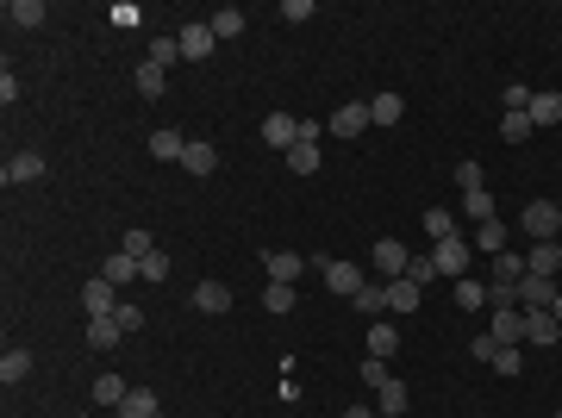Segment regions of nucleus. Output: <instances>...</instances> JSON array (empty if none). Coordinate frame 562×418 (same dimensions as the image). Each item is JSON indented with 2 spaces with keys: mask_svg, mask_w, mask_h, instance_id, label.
<instances>
[{
  "mask_svg": "<svg viewBox=\"0 0 562 418\" xmlns=\"http://www.w3.org/2000/svg\"><path fill=\"white\" fill-rule=\"evenodd\" d=\"M525 275H531V269H525V257H513V250H500V257H494V281H500V287H519Z\"/></svg>",
  "mask_w": 562,
  "mask_h": 418,
  "instance_id": "obj_23",
  "label": "nucleus"
},
{
  "mask_svg": "<svg viewBox=\"0 0 562 418\" xmlns=\"http://www.w3.org/2000/svg\"><path fill=\"white\" fill-rule=\"evenodd\" d=\"M388 312H419V287L400 275V281H388Z\"/></svg>",
  "mask_w": 562,
  "mask_h": 418,
  "instance_id": "obj_25",
  "label": "nucleus"
},
{
  "mask_svg": "<svg viewBox=\"0 0 562 418\" xmlns=\"http://www.w3.org/2000/svg\"><path fill=\"white\" fill-rule=\"evenodd\" d=\"M150 156H156V162H181V156H188V138L162 126V132H150Z\"/></svg>",
  "mask_w": 562,
  "mask_h": 418,
  "instance_id": "obj_14",
  "label": "nucleus"
},
{
  "mask_svg": "<svg viewBox=\"0 0 562 418\" xmlns=\"http://www.w3.org/2000/svg\"><path fill=\"white\" fill-rule=\"evenodd\" d=\"M394 350H400V331H394L388 318H375V325H369V356H375V362H388Z\"/></svg>",
  "mask_w": 562,
  "mask_h": 418,
  "instance_id": "obj_16",
  "label": "nucleus"
},
{
  "mask_svg": "<svg viewBox=\"0 0 562 418\" xmlns=\"http://www.w3.org/2000/svg\"><path fill=\"white\" fill-rule=\"evenodd\" d=\"M469 356H475V362H494V356H500V344H494V337H487V331H481V337H475V344H469Z\"/></svg>",
  "mask_w": 562,
  "mask_h": 418,
  "instance_id": "obj_47",
  "label": "nucleus"
},
{
  "mask_svg": "<svg viewBox=\"0 0 562 418\" xmlns=\"http://www.w3.org/2000/svg\"><path fill=\"white\" fill-rule=\"evenodd\" d=\"M6 19L13 25H44V0H6Z\"/></svg>",
  "mask_w": 562,
  "mask_h": 418,
  "instance_id": "obj_31",
  "label": "nucleus"
},
{
  "mask_svg": "<svg viewBox=\"0 0 562 418\" xmlns=\"http://www.w3.org/2000/svg\"><path fill=\"white\" fill-rule=\"evenodd\" d=\"M194 306H200V312H232V287H225V281H200V287H194Z\"/></svg>",
  "mask_w": 562,
  "mask_h": 418,
  "instance_id": "obj_15",
  "label": "nucleus"
},
{
  "mask_svg": "<svg viewBox=\"0 0 562 418\" xmlns=\"http://www.w3.org/2000/svg\"><path fill=\"white\" fill-rule=\"evenodd\" d=\"M325 126H331L338 138H363V126H369V107H363V100H344V107L325 119Z\"/></svg>",
  "mask_w": 562,
  "mask_h": 418,
  "instance_id": "obj_10",
  "label": "nucleus"
},
{
  "mask_svg": "<svg viewBox=\"0 0 562 418\" xmlns=\"http://www.w3.org/2000/svg\"><path fill=\"white\" fill-rule=\"evenodd\" d=\"M119 250H126V257H150V250H156V244H150V231H126V244H119Z\"/></svg>",
  "mask_w": 562,
  "mask_h": 418,
  "instance_id": "obj_44",
  "label": "nucleus"
},
{
  "mask_svg": "<svg viewBox=\"0 0 562 418\" xmlns=\"http://www.w3.org/2000/svg\"><path fill=\"white\" fill-rule=\"evenodd\" d=\"M388 381H394V375H388V362H375V356H369V362H363V388H388Z\"/></svg>",
  "mask_w": 562,
  "mask_h": 418,
  "instance_id": "obj_46",
  "label": "nucleus"
},
{
  "mask_svg": "<svg viewBox=\"0 0 562 418\" xmlns=\"http://www.w3.org/2000/svg\"><path fill=\"white\" fill-rule=\"evenodd\" d=\"M138 275H144V281H156V287H162V281H169V257H162V250H150V257H144V263H138Z\"/></svg>",
  "mask_w": 562,
  "mask_h": 418,
  "instance_id": "obj_40",
  "label": "nucleus"
},
{
  "mask_svg": "<svg viewBox=\"0 0 562 418\" xmlns=\"http://www.w3.org/2000/svg\"><path fill=\"white\" fill-rule=\"evenodd\" d=\"M344 418H375V413H369V406H350V413H344Z\"/></svg>",
  "mask_w": 562,
  "mask_h": 418,
  "instance_id": "obj_50",
  "label": "nucleus"
},
{
  "mask_svg": "<svg viewBox=\"0 0 562 418\" xmlns=\"http://www.w3.org/2000/svg\"><path fill=\"white\" fill-rule=\"evenodd\" d=\"M263 144L294 150V144H300V119H294V113H269V119H263Z\"/></svg>",
  "mask_w": 562,
  "mask_h": 418,
  "instance_id": "obj_12",
  "label": "nucleus"
},
{
  "mask_svg": "<svg viewBox=\"0 0 562 418\" xmlns=\"http://www.w3.org/2000/svg\"><path fill=\"white\" fill-rule=\"evenodd\" d=\"M525 269H531V275H557V269H562V238H550V244H531Z\"/></svg>",
  "mask_w": 562,
  "mask_h": 418,
  "instance_id": "obj_13",
  "label": "nucleus"
},
{
  "mask_svg": "<svg viewBox=\"0 0 562 418\" xmlns=\"http://www.w3.org/2000/svg\"><path fill=\"white\" fill-rule=\"evenodd\" d=\"M462 213H469L475 225H487V219H494V194H487V187H475V194H462Z\"/></svg>",
  "mask_w": 562,
  "mask_h": 418,
  "instance_id": "obj_32",
  "label": "nucleus"
},
{
  "mask_svg": "<svg viewBox=\"0 0 562 418\" xmlns=\"http://www.w3.org/2000/svg\"><path fill=\"white\" fill-rule=\"evenodd\" d=\"M550 312H557V325H562V287H557V306H550Z\"/></svg>",
  "mask_w": 562,
  "mask_h": 418,
  "instance_id": "obj_51",
  "label": "nucleus"
},
{
  "mask_svg": "<svg viewBox=\"0 0 562 418\" xmlns=\"http://www.w3.org/2000/svg\"><path fill=\"white\" fill-rule=\"evenodd\" d=\"M531 132H538V126H531L525 113H506V119H500V138H506V144H525Z\"/></svg>",
  "mask_w": 562,
  "mask_h": 418,
  "instance_id": "obj_38",
  "label": "nucleus"
},
{
  "mask_svg": "<svg viewBox=\"0 0 562 418\" xmlns=\"http://www.w3.org/2000/svg\"><path fill=\"white\" fill-rule=\"evenodd\" d=\"M557 306V281L550 275H525L519 281V312H550Z\"/></svg>",
  "mask_w": 562,
  "mask_h": 418,
  "instance_id": "obj_2",
  "label": "nucleus"
},
{
  "mask_svg": "<svg viewBox=\"0 0 562 418\" xmlns=\"http://www.w3.org/2000/svg\"><path fill=\"white\" fill-rule=\"evenodd\" d=\"M400 113H407L400 94H375V100H369V126H400Z\"/></svg>",
  "mask_w": 562,
  "mask_h": 418,
  "instance_id": "obj_19",
  "label": "nucleus"
},
{
  "mask_svg": "<svg viewBox=\"0 0 562 418\" xmlns=\"http://www.w3.org/2000/svg\"><path fill=\"white\" fill-rule=\"evenodd\" d=\"M407 281H413V287L437 281V263H431V257H413V263H407Z\"/></svg>",
  "mask_w": 562,
  "mask_h": 418,
  "instance_id": "obj_43",
  "label": "nucleus"
},
{
  "mask_svg": "<svg viewBox=\"0 0 562 418\" xmlns=\"http://www.w3.org/2000/svg\"><path fill=\"white\" fill-rule=\"evenodd\" d=\"M531 94H538V88H525V82H506V113H531Z\"/></svg>",
  "mask_w": 562,
  "mask_h": 418,
  "instance_id": "obj_42",
  "label": "nucleus"
},
{
  "mask_svg": "<svg viewBox=\"0 0 562 418\" xmlns=\"http://www.w3.org/2000/svg\"><path fill=\"white\" fill-rule=\"evenodd\" d=\"M101 275L113 281V287H126V281H138V257H126V250H113V257H107V269H101Z\"/></svg>",
  "mask_w": 562,
  "mask_h": 418,
  "instance_id": "obj_26",
  "label": "nucleus"
},
{
  "mask_svg": "<svg viewBox=\"0 0 562 418\" xmlns=\"http://www.w3.org/2000/svg\"><path fill=\"white\" fill-rule=\"evenodd\" d=\"M263 306H269V312H294V287H287V281H269V287H263Z\"/></svg>",
  "mask_w": 562,
  "mask_h": 418,
  "instance_id": "obj_39",
  "label": "nucleus"
},
{
  "mask_svg": "<svg viewBox=\"0 0 562 418\" xmlns=\"http://www.w3.org/2000/svg\"><path fill=\"white\" fill-rule=\"evenodd\" d=\"M525 119H531V126H562V94H550V88L531 94V113H525Z\"/></svg>",
  "mask_w": 562,
  "mask_h": 418,
  "instance_id": "obj_18",
  "label": "nucleus"
},
{
  "mask_svg": "<svg viewBox=\"0 0 562 418\" xmlns=\"http://www.w3.org/2000/svg\"><path fill=\"white\" fill-rule=\"evenodd\" d=\"M38 175H44V156H38V150H19V156H6V169H0L6 187H25V181H38Z\"/></svg>",
  "mask_w": 562,
  "mask_h": 418,
  "instance_id": "obj_7",
  "label": "nucleus"
},
{
  "mask_svg": "<svg viewBox=\"0 0 562 418\" xmlns=\"http://www.w3.org/2000/svg\"><path fill=\"white\" fill-rule=\"evenodd\" d=\"M487 369H494V375H519V369H525V356H519V350H500Z\"/></svg>",
  "mask_w": 562,
  "mask_h": 418,
  "instance_id": "obj_45",
  "label": "nucleus"
},
{
  "mask_svg": "<svg viewBox=\"0 0 562 418\" xmlns=\"http://www.w3.org/2000/svg\"><path fill=\"white\" fill-rule=\"evenodd\" d=\"M425 231H431V244H443V238H456V219H450L443 206H431V213H425Z\"/></svg>",
  "mask_w": 562,
  "mask_h": 418,
  "instance_id": "obj_37",
  "label": "nucleus"
},
{
  "mask_svg": "<svg viewBox=\"0 0 562 418\" xmlns=\"http://www.w3.org/2000/svg\"><path fill=\"white\" fill-rule=\"evenodd\" d=\"M126 394H132V388H126V375H119V369H113V375H101V381H94V400H101V406H119V400H126Z\"/></svg>",
  "mask_w": 562,
  "mask_h": 418,
  "instance_id": "obj_28",
  "label": "nucleus"
},
{
  "mask_svg": "<svg viewBox=\"0 0 562 418\" xmlns=\"http://www.w3.org/2000/svg\"><path fill=\"white\" fill-rule=\"evenodd\" d=\"M306 269H312V263H300L294 250H269V257H263V275H269V281H287V287L306 275Z\"/></svg>",
  "mask_w": 562,
  "mask_h": 418,
  "instance_id": "obj_11",
  "label": "nucleus"
},
{
  "mask_svg": "<svg viewBox=\"0 0 562 418\" xmlns=\"http://www.w3.org/2000/svg\"><path fill=\"white\" fill-rule=\"evenodd\" d=\"M113 318H119V325H126V337H132V331H138V325H144V318H150V312H144V306H119Z\"/></svg>",
  "mask_w": 562,
  "mask_h": 418,
  "instance_id": "obj_48",
  "label": "nucleus"
},
{
  "mask_svg": "<svg viewBox=\"0 0 562 418\" xmlns=\"http://www.w3.org/2000/svg\"><path fill=\"white\" fill-rule=\"evenodd\" d=\"M113 413H119V418H156V394H150V388H132Z\"/></svg>",
  "mask_w": 562,
  "mask_h": 418,
  "instance_id": "obj_22",
  "label": "nucleus"
},
{
  "mask_svg": "<svg viewBox=\"0 0 562 418\" xmlns=\"http://www.w3.org/2000/svg\"><path fill=\"white\" fill-rule=\"evenodd\" d=\"M356 312H363V318H382V312H388V281H369V287L356 293Z\"/></svg>",
  "mask_w": 562,
  "mask_h": 418,
  "instance_id": "obj_24",
  "label": "nucleus"
},
{
  "mask_svg": "<svg viewBox=\"0 0 562 418\" xmlns=\"http://www.w3.org/2000/svg\"><path fill=\"white\" fill-rule=\"evenodd\" d=\"M407 263H413V250H407V244H394V238H382V244H375V269H382V281H400V275H407Z\"/></svg>",
  "mask_w": 562,
  "mask_h": 418,
  "instance_id": "obj_9",
  "label": "nucleus"
},
{
  "mask_svg": "<svg viewBox=\"0 0 562 418\" xmlns=\"http://www.w3.org/2000/svg\"><path fill=\"white\" fill-rule=\"evenodd\" d=\"M456 181H462V194H475V187H481V162H462Z\"/></svg>",
  "mask_w": 562,
  "mask_h": 418,
  "instance_id": "obj_49",
  "label": "nucleus"
},
{
  "mask_svg": "<svg viewBox=\"0 0 562 418\" xmlns=\"http://www.w3.org/2000/svg\"><path fill=\"white\" fill-rule=\"evenodd\" d=\"M119 337H126V325H119L113 312H107V318H88V344H94V350H113Z\"/></svg>",
  "mask_w": 562,
  "mask_h": 418,
  "instance_id": "obj_20",
  "label": "nucleus"
},
{
  "mask_svg": "<svg viewBox=\"0 0 562 418\" xmlns=\"http://www.w3.org/2000/svg\"><path fill=\"white\" fill-rule=\"evenodd\" d=\"M287 169H294V175H312V169H319V144H294V150H287Z\"/></svg>",
  "mask_w": 562,
  "mask_h": 418,
  "instance_id": "obj_35",
  "label": "nucleus"
},
{
  "mask_svg": "<svg viewBox=\"0 0 562 418\" xmlns=\"http://www.w3.org/2000/svg\"><path fill=\"white\" fill-rule=\"evenodd\" d=\"M181 169H188V175H213V169H219V156H213V144L188 138V156H181Z\"/></svg>",
  "mask_w": 562,
  "mask_h": 418,
  "instance_id": "obj_21",
  "label": "nucleus"
},
{
  "mask_svg": "<svg viewBox=\"0 0 562 418\" xmlns=\"http://www.w3.org/2000/svg\"><path fill=\"white\" fill-rule=\"evenodd\" d=\"M550 418H562V413H550Z\"/></svg>",
  "mask_w": 562,
  "mask_h": 418,
  "instance_id": "obj_52",
  "label": "nucleus"
},
{
  "mask_svg": "<svg viewBox=\"0 0 562 418\" xmlns=\"http://www.w3.org/2000/svg\"><path fill=\"white\" fill-rule=\"evenodd\" d=\"M206 25H213V38H244V13H238V6H219Z\"/></svg>",
  "mask_w": 562,
  "mask_h": 418,
  "instance_id": "obj_27",
  "label": "nucleus"
},
{
  "mask_svg": "<svg viewBox=\"0 0 562 418\" xmlns=\"http://www.w3.org/2000/svg\"><path fill=\"white\" fill-rule=\"evenodd\" d=\"M375 406L394 418V413H407V381H388V388H375Z\"/></svg>",
  "mask_w": 562,
  "mask_h": 418,
  "instance_id": "obj_36",
  "label": "nucleus"
},
{
  "mask_svg": "<svg viewBox=\"0 0 562 418\" xmlns=\"http://www.w3.org/2000/svg\"><path fill=\"white\" fill-rule=\"evenodd\" d=\"M132 82H138V94H144V100H162V88H169V75H162L156 63H144V69L132 75Z\"/></svg>",
  "mask_w": 562,
  "mask_h": 418,
  "instance_id": "obj_30",
  "label": "nucleus"
},
{
  "mask_svg": "<svg viewBox=\"0 0 562 418\" xmlns=\"http://www.w3.org/2000/svg\"><path fill=\"white\" fill-rule=\"evenodd\" d=\"M175 44H181V57H188V63H200V57H213V44H219V38H213V25L200 19V25H181V31H175Z\"/></svg>",
  "mask_w": 562,
  "mask_h": 418,
  "instance_id": "obj_6",
  "label": "nucleus"
},
{
  "mask_svg": "<svg viewBox=\"0 0 562 418\" xmlns=\"http://www.w3.org/2000/svg\"><path fill=\"white\" fill-rule=\"evenodd\" d=\"M557 337H562L557 312H525V344H557Z\"/></svg>",
  "mask_w": 562,
  "mask_h": 418,
  "instance_id": "obj_17",
  "label": "nucleus"
},
{
  "mask_svg": "<svg viewBox=\"0 0 562 418\" xmlns=\"http://www.w3.org/2000/svg\"><path fill=\"white\" fill-rule=\"evenodd\" d=\"M481 306H487V287H481V281H456V312H481Z\"/></svg>",
  "mask_w": 562,
  "mask_h": 418,
  "instance_id": "obj_29",
  "label": "nucleus"
},
{
  "mask_svg": "<svg viewBox=\"0 0 562 418\" xmlns=\"http://www.w3.org/2000/svg\"><path fill=\"white\" fill-rule=\"evenodd\" d=\"M150 63H156V69L181 63V44H175V38H156V44H150Z\"/></svg>",
  "mask_w": 562,
  "mask_h": 418,
  "instance_id": "obj_41",
  "label": "nucleus"
},
{
  "mask_svg": "<svg viewBox=\"0 0 562 418\" xmlns=\"http://www.w3.org/2000/svg\"><path fill=\"white\" fill-rule=\"evenodd\" d=\"M113 293H119L113 281H107V275H94L88 287H82V312H88V318H107V312H119V300H113Z\"/></svg>",
  "mask_w": 562,
  "mask_h": 418,
  "instance_id": "obj_4",
  "label": "nucleus"
},
{
  "mask_svg": "<svg viewBox=\"0 0 562 418\" xmlns=\"http://www.w3.org/2000/svg\"><path fill=\"white\" fill-rule=\"evenodd\" d=\"M431 263H437V275L462 281V269H469V244H462V238H443V244H431Z\"/></svg>",
  "mask_w": 562,
  "mask_h": 418,
  "instance_id": "obj_8",
  "label": "nucleus"
},
{
  "mask_svg": "<svg viewBox=\"0 0 562 418\" xmlns=\"http://www.w3.org/2000/svg\"><path fill=\"white\" fill-rule=\"evenodd\" d=\"M519 225H525L531 244H550V238H562V206L557 200H531V206L519 213Z\"/></svg>",
  "mask_w": 562,
  "mask_h": 418,
  "instance_id": "obj_1",
  "label": "nucleus"
},
{
  "mask_svg": "<svg viewBox=\"0 0 562 418\" xmlns=\"http://www.w3.org/2000/svg\"><path fill=\"white\" fill-rule=\"evenodd\" d=\"M475 244H481L487 257H500V250H506V225H500V219H487V225H475Z\"/></svg>",
  "mask_w": 562,
  "mask_h": 418,
  "instance_id": "obj_33",
  "label": "nucleus"
},
{
  "mask_svg": "<svg viewBox=\"0 0 562 418\" xmlns=\"http://www.w3.org/2000/svg\"><path fill=\"white\" fill-rule=\"evenodd\" d=\"M325 287H331V293H344V300H356L369 281H363V269H356V263H338V257H331V263H325Z\"/></svg>",
  "mask_w": 562,
  "mask_h": 418,
  "instance_id": "obj_5",
  "label": "nucleus"
},
{
  "mask_svg": "<svg viewBox=\"0 0 562 418\" xmlns=\"http://www.w3.org/2000/svg\"><path fill=\"white\" fill-rule=\"evenodd\" d=\"M25 375H31V356H25V350H6V356H0V381L13 388V381H25Z\"/></svg>",
  "mask_w": 562,
  "mask_h": 418,
  "instance_id": "obj_34",
  "label": "nucleus"
},
{
  "mask_svg": "<svg viewBox=\"0 0 562 418\" xmlns=\"http://www.w3.org/2000/svg\"><path fill=\"white\" fill-rule=\"evenodd\" d=\"M487 337H494L500 350H519V344H525V312H519V306H506V312H494V325H487Z\"/></svg>",
  "mask_w": 562,
  "mask_h": 418,
  "instance_id": "obj_3",
  "label": "nucleus"
}]
</instances>
